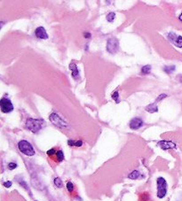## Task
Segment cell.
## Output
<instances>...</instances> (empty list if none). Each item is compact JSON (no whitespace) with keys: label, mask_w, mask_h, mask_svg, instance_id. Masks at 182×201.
<instances>
[{"label":"cell","mask_w":182,"mask_h":201,"mask_svg":"<svg viewBox=\"0 0 182 201\" xmlns=\"http://www.w3.org/2000/svg\"><path fill=\"white\" fill-rule=\"evenodd\" d=\"M44 122L41 119H32L28 118L26 121V127L28 130H29L33 133H36L43 129Z\"/></svg>","instance_id":"cell-1"},{"label":"cell","mask_w":182,"mask_h":201,"mask_svg":"<svg viewBox=\"0 0 182 201\" xmlns=\"http://www.w3.org/2000/svg\"><path fill=\"white\" fill-rule=\"evenodd\" d=\"M18 148L21 153H23L26 156H33L35 155V150L31 144L26 140H21L18 143Z\"/></svg>","instance_id":"cell-2"},{"label":"cell","mask_w":182,"mask_h":201,"mask_svg":"<svg viewBox=\"0 0 182 201\" xmlns=\"http://www.w3.org/2000/svg\"><path fill=\"white\" fill-rule=\"evenodd\" d=\"M157 185V197L159 199H164L167 193V183L164 177H158L156 180Z\"/></svg>","instance_id":"cell-3"},{"label":"cell","mask_w":182,"mask_h":201,"mask_svg":"<svg viewBox=\"0 0 182 201\" xmlns=\"http://www.w3.org/2000/svg\"><path fill=\"white\" fill-rule=\"evenodd\" d=\"M49 119H50V121L52 122V124H54L55 126H57V127H59V128H66V127H68L67 122H66L62 118H61L58 114H55V113L51 114L50 117H49Z\"/></svg>","instance_id":"cell-4"},{"label":"cell","mask_w":182,"mask_h":201,"mask_svg":"<svg viewBox=\"0 0 182 201\" xmlns=\"http://www.w3.org/2000/svg\"><path fill=\"white\" fill-rule=\"evenodd\" d=\"M0 107L3 113H10L13 110V105L12 104L11 100L6 97H3L0 100Z\"/></svg>","instance_id":"cell-5"},{"label":"cell","mask_w":182,"mask_h":201,"mask_svg":"<svg viewBox=\"0 0 182 201\" xmlns=\"http://www.w3.org/2000/svg\"><path fill=\"white\" fill-rule=\"evenodd\" d=\"M118 48H119V42L116 38H110L108 40L107 50L108 53L114 54L118 51Z\"/></svg>","instance_id":"cell-6"},{"label":"cell","mask_w":182,"mask_h":201,"mask_svg":"<svg viewBox=\"0 0 182 201\" xmlns=\"http://www.w3.org/2000/svg\"><path fill=\"white\" fill-rule=\"evenodd\" d=\"M168 38L169 40L173 43L177 47L179 48H182V36L181 35H177L176 34H174L173 32L169 33L168 35Z\"/></svg>","instance_id":"cell-7"},{"label":"cell","mask_w":182,"mask_h":201,"mask_svg":"<svg viewBox=\"0 0 182 201\" xmlns=\"http://www.w3.org/2000/svg\"><path fill=\"white\" fill-rule=\"evenodd\" d=\"M157 146H159L163 150H169V149L176 148V144L172 141H167V140H161L157 143Z\"/></svg>","instance_id":"cell-8"},{"label":"cell","mask_w":182,"mask_h":201,"mask_svg":"<svg viewBox=\"0 0 182 201\" xmlns=\"http://www.w3.org/2000/svg\"><path fill=\"white\" fill-rule=\"evenodd\" d=\"M35 35L39 39H48V35L44 27H38L35 31Z\"/></svg>","instance_id":"cell-9"},{"label":"cell","mask_w":182,"mask_h":201,"mask_svg":"<svg viewBox=\"0 0 182 201\" xmlns=\"http://www.w3.org/2000/svg\"><path fill=\"white\" fill-rule=\"evenodd\" d=\"M143 125V121L139 118H134L130 122V128L131 130H139Z\"/></svg>","instance_id":"cell-10"},{"label":"cell","mask_w":182,"mask_h":201,"mask_svg":"<svg viewBox=\"0 0 182 201\" xmlns=\"http://www.w3.org/2000/svg\"><path fill=\"white\" fill-rule=\"evenodd\" d=\"M70 69L72 72V77L75 79V80H78L79 77V71H78V67L75 63H70Z\"/></svg>","instance_id":"cell-11"},{"label":"cell","mask_w":182,"mask_h":201,"mask_svg":"<svg viewBox=\"0 0 182 201\" xmlns=\"http://www.w3.org/2000/svg\"><path fill=\"white\" fill-rule=\"evenodd\" d=\"M146 111H147L148 113H156L158 112V108L156 106V103H153V104H150L146 107Z\"/></svg>","instance_id":"cell-12"},{"label":"cell","mask_w":182,"mask_h":201,"mask_svg":"<svg viewBox=\"0 0 182 201\" xmlns=\"http://www.w3.org/2000/svg\"><path fill=\"white\" fill-rule=\"evenodd\" d=\"M139 176H140V173H139L138 170H134L132 171L131 174L128 175V178L131 179V180H135V179H138Z\"/></svg>","instance_id":"cell-13"},{"label":"cell","mask_w":182,"mask_h":201,"mask_svg":"<svg viewBox=\"0 0 182 201\" xmlns=\"http://www.w3.org/2000/svg\"><path fill=\"white\" fill-rule=\"evenodd\" d=\"M17 182L19 183V184H20V185H21V186H22V187H23V188H24V189L26 190L27 192H29V194L31 195L30 190H29V188H28V186L27 183L25 182V181H24V180H23V179H21H21H17Z\"/></svg>","instance_id":"cell-14"},{"label":"cell","mask_w":182,"mask_h":201,"mask_svg":"<svg viewBox=\"0 0 182 201\" xmlns=\"http://www.w3.org/2000/svg\"><path fill=\"white\" fill-rule=\"evenodd\" d=\"M53 183H54V185H55L57 188H60V189H61V188L63 187V183H62V181H61V178H59V177L54 178Z\"/></svg>","instance_id":"cell-15"},{"label":"cell","mask_w":182,"mask_h":201,"mask_svg":"<svg viewBox=\"0 0 182 201\" xmlns=\"http://www.w3.org/2000/svg\"><path fill=\"white\" fill-rule=\"evenodd\" d=\"M150 72H151V66H149V65H146L141 68V73L144 75H147Z\"/></svg>","instance_id":"cell-16"},{"label":"cell","mask_w":182,"mask_h":201,"mask_svg":"<svg viewBox=\"0 0 182 201\" xmlns=\"http://www.w3.org/2000/svg\"><path fill=\"white\" fill-rule=\"evenodd\" d=\"M56 157H57L58 161H60V162L64 159V153H63V152H62L61 150L57 151V152H56Z\"/></svg>","instance_id":"cell-17"},{"label":"cell","mask_w":182,"mask_h":201,"mask_svg":"<svg viewBox=\"0 0 182 201\" xmlns=\"http://www.w3.org/2000/svg\"><path fill=\"white\" fill-rule=\"evenodd\" d=\"M115 18H116V13H109L107 15V20L108 22H113L115 20Z\"/></svg>","instance_id":"cell-18"},{"label":"cell","mask_w":182,"mask_h":201,"mask_svg":"<svg viewBox=\"0 0 182 201\" xmlns=\"http://www.w3.org/2000/svg\"><path fill=\"white\" fill-rule=\"evenodd\" d=\"M165 73H167V74H172L173 72L175 71V66H169V67H165Z\"/></svg>","instance_id":"cell-19"},{"label":"cell","mask_w":182,"mask_h":201,"mask_svg":"<svg viewBox=\"0 0 182 201\" xmlns=\"http://www.w3.org/2000/svg\"><path fill=\"white\" fill-rule=\"evenodd\" d=\"M112 98L116 103H118L119 102V93L117 91H115L112 94Z\"/></svg>","instance_id":"cell-20"},{"label":"cell","mask_w":182,"mask_h":201,"mask_svg":"<svg viewBox=\"0 0 182 201\" xmlns=\"http://www.w3.org/2000/svg\"><path fill=\"white\" fill-rule=\"evenodd\" d=\"M67 189H68V191H69L70 192H72L74 191V185H73V184H72L71 182H69V183L67 184Z\"/></svg>","instance_id":"cell-21"},{"label":"cell","mask_w":182,"mask_h":201,"mask_svg":"<svg viewBox=\"0 0 182 201\" xmlns=\"http://www.w3.org/2000/svg\"><path fill=\"white\" fill-rule=\"evenodd\" d=\"M7 166H8V168L10 170H13V169H15L17 167V164L14 163V162H10Z\"/></svg>","instance_id":"cell-22"},{"label":"cell","mask_w":182,"mask_h":201,"mask_svg":"<svg viewBox=\"0 0 182 201\" xmlns=\"http://www.w3.org/2000/svg\"><path fill=\"white\" fill-rule=\"evenodd\" d=\"M56 152H56L54 149H51V150H48L46 153H47V155H49V156H52L53 154H56Z\"/></svg>","instance_id":"cell-23"},{"label":"cell","mask_w":182,"mask_h":201,"mask_svg":"<svg viewBox=\"0 0 182 201\" xmlns=\"http://www.w3.org/2000/svg\"><path fill=\"white\" fill-rule=\"evenodd\" d=\"M83 145V141L78 140V141H75V146L76 147H81Z\"/></svg>","instance_id":"cell-24"},{"label":"cell","mask_w":182,"mask_h":201,"mask_svg":"<svg viewBox=\"0 0 182 201\" xmlns=\"http://www.w3.org/2000/svg\"><path fill=\"white\" fill-rule=\"evenodd\" d=\"M12 184H13V183H12L11 181H7V182L4 183V186H5L6 188H10V187L12 186Z\"/></svg>","instance_id":"cell-25"},{"label":"cell","mask_w":182,"mask_h":201,"mask_svg":"<svg viewBox=\"0 0 182 201\" xmlns=\"http://www.w3.org/2000/svg\"><path fill=\"white\" fill-rule=\"evenodd\" d=\"M167 97V95H166V94H161L160 96L157 97V99H156V102H157V101H160L161 99L165 98V97Z\"/></svg>","instance_id":"cell-26"},{"label":"cell","mask_w":182,"mask_h":201,"mask_svg":"<svg viewBox=\"0 0 182 201\" xmlns=\"http://www.w3.org/2000/svg\"><path fill=\"white\" fill-rule=\"evenodd\" d=\"M68 144H69L70 146H75V141L73 139H69V141H68Z\"/></svg>","instance_id":"cell-27"},{"label":"cell","mask_w":182,"mask_h":201,"mask_svg":"<svg viewBox=\"0 0 182 201\" xmlns=\"http://www.w3.org/2000/svg\"><path fill=\"white\" fill-rule=\"evenodd\" d=\"M91 33H89V32H85L84 33V37H85V38H91Z\"/></svg>","instance_id":"cell-28"},{"label":"cell","mask_w":182,"mask_h":201,"mask_svg":"<svg viewBox=\"0 0 182 201\" xmlns=\"http://www.w3.org/2000/svg\"><path fill=\"white\" fill-rule=\"evenodd\" d=\"M179 19H180V21H182V13H181V14H180V17H179Z\"/></svg>","instance_id":"cell-29"},{"label":"cell","mask_w":182,"mask_h":201,"mask_svg":"<svg viewBox=\"0 0 182 201\" xmlns=\"http://www.w3.org/2000/svg\"><path fill=\"white\" fill-rule=\"evenodd\" d=\"M180 82H181V84H182V76H181V78H180Z\"/></svg>","instance_id":"cell-30"},{"label":"cell","mask_w":182,"mask_h":201,"mask_svg":"<svg viewBox=\"0 0 182 201\" xmlns=\"http://www.w3.org/2000/svg\"><path fill=\"white\" fill-rule=\"evenodd\" d=\"M35 201H37V200H35Z\"/></svg>","instance_id":"cell-31"}]
</instances>
